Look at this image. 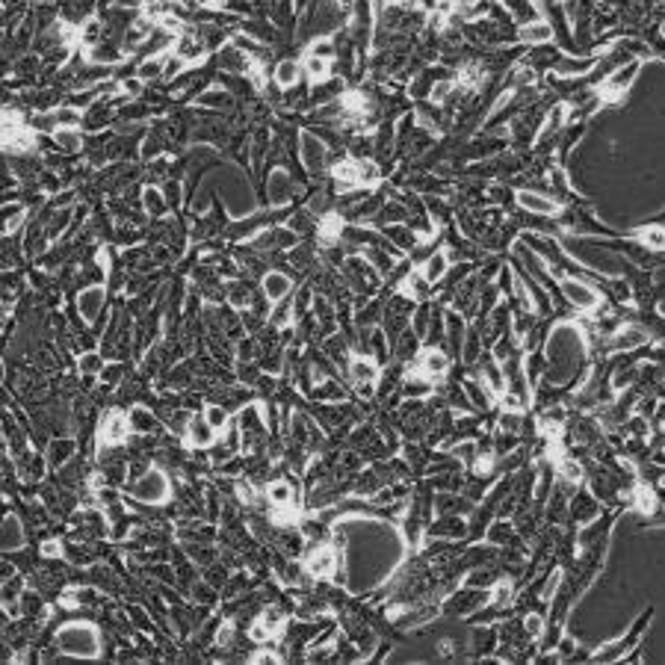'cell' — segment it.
<instances>
[{"instance_id": "ba28073f", "label": "cell", "mask_w": 665, "mask_h": 665, "mask_svg": "<svg viewBox=\"0 0 665 665\" xmlns=\"http://www.w3.org/2000/svg\"><path fill=\"white\" fill-rule=\"evenodd\" d=\"M213 437H216V432L207 426L204 417H190V423H187V441H190V447L204 449V447L213 444Z\"/></svg>"}, {"instance_id": "91938a15", "label": "cell", "mask_w": 665, "mask_h": 665, "mask_svg": "<svg viewBox=\"0 0 665 665\" xmlns=\"http://www.w3.org/2000/svg\"><path fill=\"white\" fill-rule=\"evenodd\" d=\"M121 89H124V92H131V95H139V92H143V80H139V77H131V80H124V83H121Z\"/></svg>"}, {"instance_id": "6da1fadb", "label": "cell", "mask_w": 665, "mask_h": 665, "mask_svg": "<svg viewBox=\"0 0 665 665\" xmlns=\"http://www.w3.org/2000/svg\"><path fill=\"white\" fill-rule=\"evenodd\" d=\"M56 645H60L62 654L80 657V659H95L98 654H101L98 633L89 624H65L60 633H56Z\"/></svg>"}, {"instance_id": "8992f818", "label": "cell", "mask_w": 665, "mask_h": 665, "mask_svg": "<svg viewBox=\"0 0 665 665\" xmlns=\"http://www.w3.org/2000/svg\"><path fill=\"white\" fill-rule=\"evenodd\" d=\"M515 198H518V204L523 210H529V213H535V216H556L562 210L559 202H553V198H547L541 192H532V190H520Z\"/></svg>"}, {"instance_id": "f546056e", "label": "cell", "mask_w": 665, "mask_h": 665, "mask_svg": "<svg viewBox=\"0 0 665 665\" xmlns=\"http://www.w3.org/2000/svg\"><path fill=\"white\" fill-rule=\"evenodd\" d=\"M77 370H80V376H98L104 370V358L98 355V352H83L77 358Z\"/></svg>"}, {"instance_id": "83f0119b", "label": "cell", "mask_w": 665, "mask_h": 665, "mask_svg": "<svg viewBox=\"0 0 665 665\" xmlns=\"http://www.w3.org/2000/svg\"><path fill=\"white\" fill-rule=\"evenodd\" d=\"M574 515H577L579 523L594 520V515H598V503H594L591 494H583V497H577V500H574Z\"/></svg>"}, {"instance_id": "8d00e7d4", "label": "cell", "mask_w": 665, "mask_h": 665, "mask_svg": "<svg viewBox=\"0 0 665 665\" xmlns=\"http://www.w3.org/2000/svg\"><path fill=\"white\" fill-rule=\"evenodd\" d=\"M53 121L56 127H77L80 124V110L77 107H62L53 112Z\"/></svg>"}, {"instance_id": "b9f144b4", "label": "cell", "mask_w": 665, "mask_h": 665, "mask_svg": "<svg viewBox=\"0 0 665 665\" xmlns=\"http://www.w3.org/2000/svg\"><path fill=\"white\" fill-rule=\"evenodd\" d=\"M559 473L568 479V482H579V479H583V468H579L574 459H559Z\"/></svg>"}, {"instance_id": "7c38bea8", "label": "cell", "mask_w": 665, "mask_h": 665, "mask_svg": "<svg viewBox=\"0 0 665 665\" xmlns=\"http://www.w3.org/2000/svg\"><path fill=\"white\" fill-rule=\"evenodd\" d=\"M447 367H449V361H447V355L441 349H426L420 355V373L426 376V378H435V376H441V373H447Z\"/></svg>"}, {"instance_id": "5bb4252c", "label": "cell", "mask_w": 665, "mask_h": 665, "mask_svg": "<svg viewBox=\"0 0 665 665\" xmlns=\"http://www.w3.org/2000/svg\"><path fill=\"white\" fill-rule=\"evenodd\" d=\"M237 429L239 435H263V414L258 405H246L237 417Z\"/></svg>"}, {"instance_id": "603a6c76", "label": "cell", "mask_w": 665, "mask_h": 665, "mask_svg": "<svg viewBox=\"0 0 665 665\" xmlns=\"http://www.w3.org/2000/svg\"><path fill=\"white\" fill-rule=\"evenodd\" d=\"M636 239L639 243H645L647 249H654V251H662L665 249V228H659V225H647V228H639V231H633Z\"/></svg>"}, {"instance_id": "9c48e42d", "label": "cell", "mask_w": 665, "mask_h": 665, "mask_svg": "<svg viewBox=\"0 0 665 665\" xmlns=\"http://www.w3.org/2000/svg\"><path fill=\"white\" fill-rule=\"evenodd\" d=\"M72 456H74V441H72V437H56V441H51V447L45 452V459H48V464L53 470L65 468V461Z\"/></svg>"}, {"instance_id": "cb8c5ba5", "label": "cell", "mask_w": 665, "mask_h": 665, "mask_svg": "<svg viewBox=\"0 0 665 665\" xmlns=\"http://www.w3.org/2000/svg\"><path fill=\"white\" fill-rule=\"evenodd\" d=\"M21 588H24V579L21 577H9L4 586H0V606H6V610H15V603L21 598Z\"/></svg>"}, {"instance_id": "60d3db41", "label": "cell", "mask_w": 665, "mask_h": 665, "mask_svg": "<svg viewBox=\"0 0 665 665\" xmlns=\"http://www.w3.org/2000/svg\"><path fill=\"white\" fill-rule=\"evenodd\" d=\"M508 539H512V527H508L506 520H497L494 527L488 529V541L491 544H506Z\"/></svg>"}, {"instance_id": "6125c7cd", "label": "cell", "mask_w": 665, "mask_h": 665, "mask_svg": "<svg viewBox=\"0 0 665 665\" xmlns=\"http://www.w3.org/2000/svg\"><path fill=\"white\" fill-rule=\"evenodd\" d=\"M204 4H210V6H225L228 0H204Z\"/></svg>"}, {"instance_id": "4316f807", "label": "cell", "mask_w": 665, "mask_h": 665, "mask_svg": "<svg viewBox=\"0 0 665 665\" xmlns=\"http://www.w3.org/2000/svg\"><path fill=\"white\" fill-rule=\"evenodd\" d=\"M299 74H302V65L293 62V60H284V62H278V68H275V83H278V86H284V89H290L293 83L299 80Z\"/></svg>"}, {"instance_id": "7bdbcfd3", "label": "cell", "mask_w": 665, "mask_h": 665, "mask_svg": "<svg viewBox=\"0 0 665 665\" xmlns=\"http://www.w3.org/2000/svg\"><path fill=\"white\" fill-rule=\"evenodd\" d=\"M192 600L195 603H213L216 600V591H213V586H210V583H195L192 586Z\"/></svg>"}, {"instance_id": "e0dca14e", "label": "cell", "mask_w": 665, "mask_h": 665, "mask_svg": "<svg viewBox=\"0 0 665 665\" xmlns=\"http://www.w3.org/2000/svg\"><path fill=\"white\" fill-rule=\"evenodd\" d=\"M550 39H553V27L544 21H532L520 30V41H527V45H547Z\"/></svg>"}, {"instance_id": "db71d44e", "label": "cell", "mask_w": 665, "mask_h": 665, "mask_svg": "<svg viewBox=\"0 0 665 665\" xmlns=\"http://www.w3.org/2000/svg\"><path fill=\"white\" fill-rule=\"evenodd\" d=\"M500 426H503V432H518V426H520V417H518V411H508V414H503V420H500Z\"/></svg>"}, {"instance_id": "9f6ffc18", "label": "cell", "mask_w": 665, "mask_h": 665, "mask_svg": "<svg viewBox=\"0 0 665 665\" xmlns=\"http://www.w3.org/2000/svg\"><path fill=\"white\" fill-rule=\"evenodd\" d=\"M101 378H104V385H119V381H121V367H104Z\"/></svg>"}, {"instance_id": "f1b7e54d", "label": "cell", "mask_w": 665, "mask_h": 665, "mask_svg": "<svg viewBox=\"0 0 665 665\" xmlns=\"http://www.w3.org/2000/svg\"><path fill=\"white\" fill-rule=\"evenodd\" d=\"M53 143L60 145L62 151H80V136L74 127H56L53 131Z\"/></svg>"}, {"instance_id": "f35d334b", "label": "cell", "mask_w": 665, "mask_h": 665, "mask_svg": "<svg viewBox=\"0 0 665 665\" xmlns=\"http://www.w3.org/2000/svg\"><path fill=\"white\" fill-rule=\"evenodd\" d=\"M143 202H145V210H148L151 216H163V213H166V204H163L160 190H145Z\"/></svg>"}, {"instance_id": "d590c367", "label": "cell", "mask_w": 665, "mask_h": 665, "mask_svg": "<svg viewBox=\"0 0 665 665\" xmlns=\"http://www.w3.org/2000/svg\"><path fill=\"white\" fill-rule=\"evenodd\" d=\"M482 80H485V72H482L479 65H473V62L464 65L461 72H459V83H461V86H468V89H476Z\"/></svg>"}, {"instance_id": "f5cc1de1", "label": "cell", "mask_w": 665, "mask_h": 665, "mask_svg": "<svg viewBox=\"0 0 665 665\" xmlns=\"http://www.w3.org/2000/svg\"><path fill=\"white\" fill-rule=\"evenodd\" d=\"M494 636H491V630H482V633H476V642H473V647H476V654H482V650H491L494 647Z\"/></svg>"}, {"instance_id": "7dc6e473", "label": "cell", "mask_w": 665, "mask_h": 665, "mask_svg": "<svg viewBox=\"0 0 665 665\" xmlns=\"http://www.w3.org/2000/svg\"><path fill=\"white\" fill-rule=\"evenodd\" d=\"M456 456H459L461 461H468V464H476V459H479V449H476V444H470V441H464V444H459V449H456Z\"/></svg>"}, {"instance_id": "ffe728a7", "label": "cell", "mask_w": 665, "mask_h": 665, "mask_svg": "<svg viewBox=\"0 0 665 665\" xmlns=\"http://www.w3.org/2000/svg\"><path fill=\"white\" fill-rule=\"evenodd\" d=\"M202 417L207 420V426L213 429V432H225V429H228V423H231L228 408L219 405V402H210V405L204 408V411H202Z\"/></svg>"}, {"instance_id": "8fae6325", "label": "cell", "mask_w": 665, "mask_h": 665, "mask_svg": "<svg viewBox=\"0 0 665 665\" xmlns=\"http://www.w3.org/2000/svg\"><path fill=\"white\" fill-rule=\"evenodd\" d=\"M349 376H352V381H355V385H364V381H367V385H376L378 367H376V361L358 355V358L349 361Z\"/></svg>"}, {"instance_id": "e575fe53", "label": "cell", "mask_w": 665, "mask_h": 665, "mask_svg": "<svg viewBox=\"0 0 665 665\" xmlns=\"http://www.w3.org/2000/svg\"><path fill=\"white\" fill-rule=\"evenodd\" d=\"M305 160H308V166L310 169H320V163H322V157H325V148L317 143L314 136H305Z\"/></svg>"}, {"instance_id": "7402d4cb", "label": "cell", "mask_w": 665, "mask_h": 665, "mask_svg": "<svg viewBox=\"0 0 665 665\" xmlns=\"http://www.w3.org/2000/svg\"><path fill=\"white\" fill-rule=\"evenodd\" d=\"M127 423H131V429H136V432H154V429H157V417H154L148 408H143V405L131 408Z\"/></svg>"}, {"instance_id": "277c9868", "label": "cell", "mask_w": 665, "mask_h": 665, "mask_svg": "<svg viewBox=\"0 0 665 665\" xmlns=\"http://www.w3.org/2000/svg\"><path fill=\"white\" fill-rule=\"evenodd\" d=\"M334 568H337V550L334 547H314L308 553V562H305V571L310 577H334Z\"/></svg>"}, {"instance_id": "484cf974", "label": "cell", "mask_w": 665, "mask_h": 665, "mask_svg": "<svg viewBox=\"0 0 665 665\" xmlns=\"http://www.w3.org/2000/svg\"><path fill=\"white\" fill-rule=\"evenodd\" d=\"M633 503H636V508H639L642 515H654L657 512V506H659V497L654 491H650L647 485H639L633 491Z\"/></svg>"}, {"instance_id": "6f0895ef", "label": "cell", "mask_w": 665, "mask_h": 665, "mask_svg": "<svg viewBox=\"0 0 665 665\" xmlns=\"http://www.w3.org/2000/svg\"><path fill=\"white\" fill-rule=\"evenodd\" d=\"M627 432H630L633 437H645V435H647V426H645V420H642V417L630 420V423H627Z\"/></svg>"}, {"instance_id": "836d02e7", "label": "cell", "mask_w": 665, "mask_h": 665, "mask_svg": "<svg viewBox=\"0 0 665 665\" xmlns=\"http://www.w3.org/2000/svg\"><path fill=\"white\" fill-rule=\"evenodd\" d=\"M565 116H568V107H565V104L553 107V112H550V116H547V121H544V127H541L539 139H544V136H550L553 131H559V127H562V121H565Z\"/></svg>"}, {"instance_id": "3957f363", "label": "cell", "mask_w": 665, "mask_h": 665, "mask_svg": "<svg viewBox=\"0 0 665 665\" xmlns=\"http://www.w3.org/2000/svg\"><path fill=\"white\" fill-rule=\"evenodd\" d=\"M562 293H565V299L579 310H594L600 305V293L579 278H562Z\"/></svg>"}, {"instance_id": "9a60e30c", "label": "cell", "mask_w": 665, "mask_h": 665, "mask_svg": "<svg viewBox=\"0 0 665 665\" xmlns=\"http://www.w3.org/2000/svg\"><path fill=\"white\" fill-rule=\"evenodd\" d=\"M305 74L310 77V83H314V86H317V83H325V80H329L331 77V60H322V56H314V53H308L305 56Z\"/></svg>"}, {"instance_id": "4dcf8cb0", "label": "cell", "mask_w": 665, "mask_h": 665, "mask_svg": "<svg viewBox=\"0 0 665 665\" xmlns=\"http://www.w3.org/2000/svg\"><path fill=\"white\" fill-rule=\"evenodd\" d=\"M266 497L272 506H293V488L287 482H272L266 488Z\"/></svg>"}, {"instance_id": "f907efd6", "label": "cell", "mask_w": 665, "mask_h": 665, "mask_svg": "<svg viewBox=\"0 0 665 665\" xmlns=\"http://www.w3.org/2000/svg\"><path fill=\"white\" fill-rule=\"evenodd\" d=\"M41 556H45V559H60V556H65V547L60 541H45V544H41Z\"/></svg>"}, {"instance_id": "74e56055", "label": "cell", "mask_w": 665, "mask_h": 665, "mask_svg": "<svg viewBox=\"0 0 665 665\" xmlns=\"http://www.w3.org/2000/svg\"><path fill=\"white\" fill-rule=\"evenodd\" d=\"M270 187H272V202L275 204H281V202H287V195H290V180H287V175H272V180H270Z\"/></svg>"}, {"instance_id": "680465c9", "label": "cell", "mask_w": 665, "mask_h": 665, "mask_svg": "<svg viewBox=\"0 0 665 665\" xmlns=\"http://www.w3.org/2000/svg\"><path fill=\"white\" fill-rule=\"evenodd\" d=\"M237 494H239L243 503H254V488L249 482H237Z\"/></svg>"}, {"instance_id": "c3c4849f", "label": "cell", "mask_w": 665, "mask_h": 665, "mask_svg": "<svg viewBox=\"0 0 665 665\" xmlns=\"http://www.w3.org/2000/svg\"><path fill=\"white\" fill-rule=\"evenodd\" d=\"M290 305H278L275 310H272V317H270V322L272 325H278V329H284V325H290Z\"/></svg>"}, {"instance_id": "5b68a950", "label": "cell", "mask_w": 665, "mask_h": 665, "mask_svg": "<svg viewBox=\"0 0 665 665\" xmlns=\"http://www.w3.org/2000/svg\"><path fill=\"white\" fill-rule=\"evenodd\" d=\"M127 435H131V423H127L124 414L119 411H112L101 420V432H98V441L104 444H124L127 441Z\"/></svg>"}, {"instance_id": "ab89813d", "label": "cell", "mask_w": 665, "mask_h": 665, "mask_svg": "<svg viewBox=\"0 0 665 665\" xmlns=\"http://www.w3.org/2000/svg\"><path fill=\"white\" fill-rule=\"evenodd\" d=\"M160 74H163V62H160V56H151V60H145L143 65H139V72H136L139 80H154V77H160Z\"/></svg>"}, {"instance_id": "d6a6232c", "label": "cell", "mask_w": 665, "mask_h": 665, "mask_svg": "<svg viewBox=\"0 0 665 665\" xmlns=\"http://www.w3.org/2000/svg\"><path fill=\"white\" fill-rule=\"evenodd\" d=\"M464 393L470 396V402L476 408H488L491 405V390L485 385H479V381H468V385H464Z\"/></svg>"}, {"instance_id": "ac0fdd59", "label": "cell", "mask_w": 665, "mask_h": 665, "mask_svg": "<svg viewBox=\"0 0 665 665\" xmlns=\"http://www.w3.org/2000/svg\"><path fill=\"white\" fill-rule=\"evenodd\" d=\"M334 180L341 183L343 190H352V187H361L358 183V160H341L334 169H331Z\"/></svg>"}, {"instance_id": "f6af8a7d", "label": "cell", "mask_w": 665, "mask_h": 665, "mask_svg": "<svg viewBox=\"0 0 665 665\" xmlns=\"http://www.w3.org/2000/svg\"><path fill=\"white\" fill-rule=\"evenodd\" d=\"M485 381H488V388L491 390H503V373L497 370V364H491V361H485Z\"/></svg>"}, {"instance_id": "7a4b0ae2", "label": "cell", "mask_w": 665, "mask_h": 665, "mask_svg": "<svg viewBox=\"0 0 665 665\" xmlns=\"http://www.w3.org/2000/svg\"><path fill=\"white\" fill-rule=\"evenodd\" d=\"M131 494L139 503H163L169 500V479L163 470H145L131 482Z\"/></svg>"}, {"instance_id": "30bf717a", "label": "cell", "mask_w": 665, "mask_h": 665, "mask_svg": "<svg viewBox=\"0 0 665 665\" xmlns=\"http://www.w3.org/2000/svg\"><path fill=\"white\" fill-rule=\"evenodd\" d=\"M290 290H293V284H290V278L284 272H266L263 275V296L270 302H281Z\"/></svg>"}, {"instance_id": "d6986e66", "label": "cell", "mask_w": 665, "mask_h": 665, "mask_svg": "<svg viewBox=\"0 0 665 665\" xmlns=\"http://www.w3.org/2000/svg\"><path fill=\"white\" fill-rule=\"evenodd\" d=\"M101 305H104V290H101V287H92V290H86V293H80V299H77L80 314L86 317V320H95L98 310H101Z\"/></svg>"}, {"instance_id": "ee69618b", "label": "cell", "mask_w": 665, "mask_h": 665, "mask_svg": "<svg viewBox=\"0 0 665 665\" xmlns=\"http://www.w3.org/2000/svg\"><path fill=\"white\" fill-rule=\"evenodd\" d=\"M249 636H251V642H254V645H266V642L272 639V630L266 627L263 621H254L251 630H249Z\"/></svg>"}, {"instance_id": "1f68e13d", "label": "cell", "mask_w": 665, "mask_h": 665, "mask_svg": "<svg viewBox=\"0 0 665 665\" xmlns=\"http://www.w3.org/2000/svg\"><path fill=\"white\" fill-rule=\"evenodd\" d=\"M461 532H464V523L459 518H444L432 527V535H447V539H459Z\"/></svg>"}, {"instance_id": "d4e9b609", "label": "cell", "mask_w": 665, "mask_h": 665, "mask_svg": "<svg viewBox=\"0 0 665 665\" xmlns=\"http://www.w3.org/2000/svg\"><path fill=\"white\" fill-rule=\"evenodd\" d=\"M402 393L408 396V400H423V396H429L432 393V381L426 376H408L405 378V385H402Z\"/></svg>"}, {"instance_id": "816d5d0a", "label": "cell", "mask_w": 665, "mask_h": 665, "mask_svg": "<svg viewBox=\"0 0 665 665\" xmlns=\"http://www.w3.org/2000/svg\"><path fill=\"white\" fill-rule=\"evenodd\" d=\"M541 630H544V621H541L539 615H529V618H527V624H523V633H527L529 639H535V636H541Z\"/></svg>"}, {"instance_id": "681fc988", "label": "cell", "mask_w": 665, "mask_h": 665, "mask_svg": "<svg viewBox=\"0 0 665 665\" xmlns=\"http://www.w3.org/2000/svg\"><path fill=\"white\" fill-rule=\"evenodd\" d=\"M449 92H452V83H449V80L435 83V86H432V101H435V104H444L447 98H449Z\"/></svg>"}, {"instance_id": "94428289", "label": "cell", "mask_w": 665, "mask_h": 665, "mask_svg": "<svg viewBox=\"0 0 665 665\" xmlns=\"http://www.w3.org/2000/svg\"><path fill=\"white\" fill-rule=\"evenodd\" d=\"M654 423H657V426H662V423H665V402L657 408V414H654Z\"/></svg>"}, {"instance_id": "44dd1931", "label": "cell", "mask_w": 665, "mask_h": 665, "mask_svg": "<svg viewBox=\"0 0 665 665\" xmlns=\"http://www.w3.org/2000/svg\"><path fill=\"white\" fill-rule=\"evenodd\" d=\"M341 234H343V219H341V216L329 213V216L320 222V243H322V246L337 243V237H341Z\"/></svg>"}, {"instance_id": "bcb514c9", "label": "cell", "mask_w": 665, "mask_h": 665, "mask_svg": "<svg viewBox=\"0 0 665 665\" xmlns=\"http://www.w3.org/2000/svg\"><path fill=\"white\" fill-rule=\"evenodd\" d=\"M261 621H263V624L270 627V630H272V636H275V633L281 630V624H284V615H281L278 610H266V612L261 615Z\"/></svg>"}, {"instance_id": "52a82bcc", "label": "cell", "mask_w": 665, "mask_h": 665, "mask_svg": "<svg viewBox=\"0 0 665 665\" xmlns=\"http://www.w3.org/2000/svg\"><path fill=\"white\" fill-rule=\"evenodd\" d=\"M647 343V331L642 325H627V329H618L612 337V349L615 352H633Z\"/></svg>"}, {"instance_id": "4fadbf2b", "label": "cell", "mask_w": 665, "mask_h": 665, "mask_svg": "<svg viewBox=\"0 0 665 665\" xmlns=\"http://www.w3.org/2000/svg\"><path fill=\"white\" fill-rule=\"evenodd\" d=\"M447 270H449V254H447V251H435L432 258L423 261L420 275L426 278L429 284H435V281H441V278L447 275Z\"/></svg>"}, {"instance_id": "11a10c76", "label": "cell", "mask_w": 665, "mask_h": 665, "mask_svg": "<svg viewBox=\"0 0 665 665\" xmlns=\"http://www.w3.org/2000/svg\"><path fill=\"white\" fill-rule=\"evenodd\" d=\"M231 642H234V627H231V624H222L219 633H216V645H219V647H228Z\"/></svg>"}, {"instance_id": "2e32d148", "label": "cell", "mask_w": 665, "mask_h": 665, "mask_svg": "<svg viewBox=\"0 0 665 665\" xmlns=\"http://www.w3.org/2000/svg\"><path fill=\"white\" fill-rule=\"evenodd\" d=\"M21 539H24V532H21V523H18V520H12V518L0 520V550H15V547H21Z\"/></svg>"}]
</instances>
